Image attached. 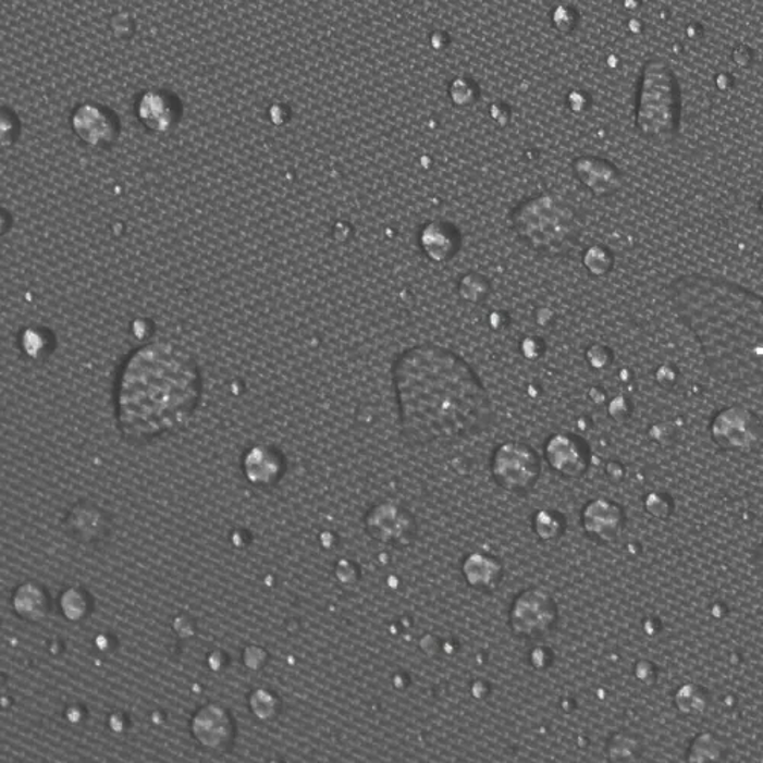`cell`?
I'll return each instance as SVG.
<instances>
[{
	"mask_svg": "<svg viewBox=\"0 0 763 763\" xmlns=\"http://www.w3.org/2000/svg\"><path fill=\"white\" fill-rule=\"evenodd\" d=\"M667 296L719 381L763 391V296L701 273L672 281Z\"/></svg>",
	"mask_w": 763,
	"mask_h": 763,
	"instance_id": "obj_1",
	"label": "cell"
},
{
	"mask_svg": "<svg viewBox=\"0 0 763 763\" xmlns=\"http://www.w3.org/2000/svg\"><path fill=\"white\" fill-rule=\"evenodd\" d=\"M402 434L411 444L454 442L480 431L492 417L488 391L460 356L417 345L393 367Z\"/></svg>",
	"mask_w": 763,
	"mask_h": 763,
	"instance_id": "obj_2",
	"label": "cell"
},
{
	"mask_svg": "<svg viewBox=\"0 0 763 763\" xmlns=\"http://www.w3.org/2000/svg\"><path fill=\"white\" fill-rule=\"evenodd\" d=\"M202 381L196 360L172 343L138 348L121 370L116 383V419L121 434L133 443L181 427L199 402Z\"/></svg>",
	"mask_w": 763,
	"mask_h": 763,
	"instance_id": "obj_3",
	"label": "cell"
},
{
	"mask_svg": "<svg viewBox=\"0 0 763 763\" xmlns=\"http://www.w3.org/2000/svg\"><path fill=\"white\" fill-rule=\"evenodd\" d=\"M681 120V95L678 79L669 64L652 60L641 77L637 125L652 140L674 139Z\"/></svg>",
	"mask_w": 763,
	"mask_h": 763,
	"instance_id": "obj_4",
	"label": "cell"
},
{
	"mask_svg": "<svg viewBox=\"0 0 763 763\" xmlns=\"http://www.w3.org/2000/svg\"><path fill=\"white\" fill-rule=\"evenodd\" d=\"M516 233L530 246L546 253H559L575 238V214L556 196L527 200L514 214Z\"/></svg>",
	"mask_w": 763,
	"mask_h": 763,
	"instance_id": "obj_5",
	"label": "cell"
},
{
	"mask_svg": "<svg viewBox=\"0 0 763 763\" xmlns=\"http://www.w3.org/2000/svg\"><path fill=\"white\" fill-rule=\"evenodd\" d=\"M492 473L508 492L530 491L539 477L538 455L526 444H503L493 455Z\"/></svg>",
	"mask_w": 763,
	"mask_h": 763,
	"instance_id": "obj_6",
	"label": "cell"
},
{
	"mask_svg": "<svg viewBox=\"0 0 763 763\" xmlns=\"http://www.w3.org/2000/svg\"><path fill=\"white\" fill-rule=\"evenodd\" d=\"M556 603L546 592L530 590L515 600L510 622L514 631L526 639H541L556 624Z\"/></svg>",
	"mask_w": 763,
	"mask_h": 763,
	"instance_id": "obj_7",
	"label": "cell"
},
{
	"mask_svg": "<svg viewBox=\"0 0 763 763\" xmlns=\"http://www.w3.org/2000/svg\"><path fill=\"white\" fill-rule=\"evenodd\" d=\"M713 436L730 450H742L758 440L759 423L754 414L743 408H728L713 420Z\"/></svg>",
	"mask_w": 763,
	"mask_h": 763,
	"instance_id": "obj_8",
	"label": "cell"
},
{
	"mask_svg": "<svg viewBox=\"0 0 763 763\" xmlns=\"http://www.w3.org/2000/svg\"><path fill=\"white\" fill-rule=\"evenodd\" d=\"M546 460L562 476L580 477L587 470L588 454L579 439L561 434L546 444Z\"/></svg>",
	"mask_w": 763,
	"mask_h": 763,
	"instance_id": "obj_9",
	"label": "cell"
},
{
	"mask_svg": "<svg viewBox=\"0 0 763 763\" xmlns=\"http://www.w3.org/2000/svg\"><path fill=\"white\" fill-rule=\"evenodd\" d=\"M368 529L374 539L389 544H397L413 537L411 518L406 512L393 506H382L371 512Z\"/></svg>",
	"mask_w": 763,
	"mask_h": 763,
	"instance_id": "obj_10",
	"label": "cell"
},
{
	"mask_svg": "<svg viewBox=\"0 0 763 763\" xmlns=\"http://www.w3.org/2000/svg\"><path fill=\"white\" fill-rule=\"evenodd\" d=\"M421 248L435 261L447 260L457 250L458 237L444 223H431L420 235Z\"/></svg>",
	"mask_w": 763,
	"mask_h": 763,
	"instance_id": "obj_11",
	"label": "cell"
},
{
	"mask_svg": "<svg viewBox=\"0 0 763 763\" xmlns=\"http://www.w3.org/2000/svg\"><path fill=\"white\" fill-rule=\"evenodd\" d=\"M465 573L473 587L488 588L495 582V577L500 576V568L496 567L495 561L484 556H472L466 562Z\"/></svg>",
	"mask_w": 763,
	"mask_h": 763,
	"instance_id": "obj_12",
	"label": "cell"
},
{
	"mask_svg": "<svg viewBox=\"0 0 763 763\" xmlns=\"http://www.w3.org/2000/svg\"><path fill=\"white\" fill-rule=\"evenodd\" d=\"M537 522L545 524V529L539 530L542 538L550 539L557 537V527H552V524L557 522L556 516H550L549 512H542Z\"/></svg>",
	"mask_w": 763,
	"mask_h": 763,
	"instance_id": "obj_13",
	"label": "cell"
},
{
	"mask_svg": "<svg viewBox=\"0 0 763 763\" xmlns=\"http://www.w3.org/2000/svg\"><path fill=\"white\" fill-rule=\"evenodd\" d=\"M753 565L755 568V571L759 573L763 577V544L761 545V549L755 552L754 557H753Z\"/></svg>",
	"mask_w": 763,
	"mask_h": 763,
	"instance_id": "obj_14",
	"label": "cell"
}]
</instances>
